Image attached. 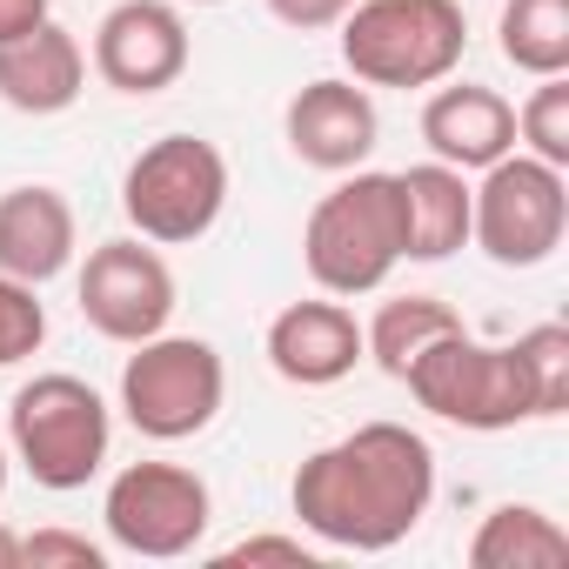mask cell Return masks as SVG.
I'll list each match as a JSON object with an SVG mask.
<instances>
[{"instance_id": "ffe728a7", "label": "cell", "mask_w": 569, "mask_h": 569, "mask_svg": "<svg viewBox=\"0 0 569 569\" xmlns=\"http://www.w3.org/2000/svg\"><path fill=\"white\" fill-rule=\"evenodd\" d=\"M496 48L529 81L569 74V0H502Z\"/></svg>"}, {"instance_id": "7a4b0ae2", "label": "cell", "mask_w": 569, "mask_h": 569, "mask_svg": "<svg viewBox=\"0 0 569 569\" xmlns=\"http://www.w3.org/2000/svg\"><path fill=\"white\" fill-rule=\"evenodd\" d=\"M396 261H409V221H402V188L396 174L376 168H349V181H336L302 228V268L316 274L322 296H376L396 274Z\"/></svg>"}, {"instance_id": "8fae6325", "label": "cell", "mask_w": 569, "mask_h": 569, "mask_svg": "<svg viewBox=\"0 0 569 569\" xmlns=\"http://www.w3.org/2000/svg\"><path fill=\"white\" fill-rule=\"evenodd\" d=\"M94 74L114 94H161L188 74V21L174 0H114L94 28Z\"/></svg>"}, {"instance_id": "3957f363", "label": "cell", "mask_w": 569, "mask_h": 569, "mask_svg": "<svg viewBox=\"0 0 569 569\" xmlns=\"http://www.w3.org/2000/svg\"><path fill=\"white\" fill-rule=\"evenodd\" d=\"M402 382L429 416H442L456 429H476V436L542 422V396H536V376H529L516 342H476L469 329H449L442 342H429L409 362Z\"/></svg>"}, {"instance_id": "30bf717a", "label": "cell", "mask_w": 569, "mask_h": 569, "mask_svg": "<svg viewBox=\"0 0 569 569\" xmlns=\"http://www.w3.org/2000/svg\"><path fill=\"white\" fill-rule=\"evenodd\" d=\"M81 316H88L94 336H108L121 349L161 336L168 316H174V268L141 234L101 241L88 254V268H81Z\"/></svg>"}, {"instance_id": "277c9868", "label": "cell", "mask_w": 569, "mask_h": 569, "mask_svg": "<svg viewBox=\"0 0 569 569\" xmlns=\"http://www.w3.org/2000/svg\"><path fill=\"white\" fill-rule=\"evenodd\" d=\"M342 61L362 88H436L462 68L469 21L456 0H356L336 21Z\"/></svg>"}, {"instance_id": "484cf974", "label": "cell", "mask_w": 569, "mask_h": 569, "mask_svg": "<svg viewBox=\"0 0 569 569\" xmlns=\"http://www.w3.org/2000/svg\"><path fill=\"white\" fill-rule=\"evenodd\" d=\"M349 8H356V0H268V14H274L281 28H296V34H322V28H336Z\"/></svg>"}, {"instance_id": "7c38bea8", "label": "cell", "mask_w": 569, "mask_h": 569, "mask_svg": "<svg viewBox=\"0 0 569 569\" xmlns=\"http://www.w3.org/2000/svg\"><path fill=\"white\" fill-rule=\"evenodd\" d=\"M281 128H289V148L302 168H322V174H349L376 154V101L362 81H309L289 114H281Z\"/></svg>"}, {"instance_id": "e0dca14e", "label": "cell", "mask_w": 569, "mask_h": 569, "mask_svg": "<svg viewBox=\"0 0 569 569\" xmlns=\"http://www.w3.org/2000/svg\"><path fill=\"white\" fill-rule=\"evenodd\" d=\"M402 188V221H409V261H449L469 248V174L449 161H416L396 174Z\"/></svg>"}, {"instance_id": "d6986e66", "label": "cell", "mask_w": 569, "mask_h": 569, "mask_svg": "<svg viewBox=\"0 0 569 569\" xmlns=\"http://www.w3.org/2000/svg\"><path fill=\"white\" fill-rule=\"evenodd\" d=\"M449 329H462V316H456L442 296H396V302H382L376 322L362 329V356H376V369L402 382L409 362H416L429 342H442Z\"/></svg>"}, {"instance_id": "2e32d148", "label": "cell", "mask_w": 569, "mask_h": 569, "mask_svg": "<svg viewBox=\"0 0 569 569\" xmlns=\"http://www.w3.org/2000/svg\"><path fill=\"white\" fill-rule=\"evenodd\" d=\"M88 88V54L61 21H41L21 41H0V101L14 114H68Z\"/></svg>"}, {"instance_id": "6da1fadb", "label": "cell", "mask_w": 569, "mask_h": 569, "mask_svg": "<svg viewBox=\"0 0 569 569\" xmlns=\"http://www.w3.org/2000/svg\"><path fill=\"white\" fill-rule=\"evenodd\" d=\"M289 502L316 542L382 556L422 529L436 502V449L409 422H362L296 469Z\"/></svg>"}, {"instance_id": "83f0119b", "label": "cell", "mask_w": 569, "mask_h": 569, "mask_svg": "<svg viewBox=\"0 0 569 569\" xmlns=\"http://www.w3.org/2000/svg\"><path fill=\"white\" fill-rule=\"evenodd\" d=\"M0 569H21V536L0 529Z\"/></svg>"}, {"instance_id": "f546056e", "label": "cell", "mask_w": 569, "mask_h": 569, "mask_svg": "<svg viewBox=\"0 0 569 569\" xmlns=\"http://www.w3.org/2000/svg\"><path fill=\"white\" fill-rule=\"evenodd\" d=\"M194 8H221V0H194Z\"/></svg>"}, {"instance_id": "52a82bcc", "label": "cell", "mask_w": 569, "mask_h": 569, "mask_svg": "<svg viewBox=\"0 0 569 569\" xmlns=\"http://www.w3.org/2000/svg\"><path fill=\"white\" fill-rule=\"evenodd\" d=\"M569 228V174L509 148L482 168V188H469V241L496 268H542L562 248Z\"/></svg>"}, {"instance_id": "44dd1931", "label": "cell", "mask_w": 569, "mask_h": 569, "mask_svg": "<svg viewBox=\"0 0 569 569\" xmlns=\"http://www.w3.org/2000/svg\"><path fill=\"white\" fill-rule=\"evenodd\" d=\"M516 148L569 174V81L562 74L536 81V94L516 108Z\"/></svg>"}, {"instance_id": "ac0fdd59", "label": "cell", "mask_w": 569, "mask_h": 569, "mask_svg": "<svg viewBox=\"0 0 569 569\" xmlns=\"http://www.w3.org/2000/svg\"><path fill=\"white\" fill-rule=\"evenodd\" d=\"M569 556V536L536 502H502L469 536V569H556Z\"/></svg>"}, {"instance_id": "5b68a950", "label": "cell", "mask_w": 569, "mask_h": 569, "mask_svg": "<svg viewBox=\"0 0 569 569\" xmlns=\"http://www.w3.org/2000/svg\"><path fill=\"white\" fill-rule=\"evenodd\" d=\"M8 442H14V462L41 489L74 496V489H88L101 476L114 422H108V402H101L94 382H81V376H34L8 402Z\"/></svg>"}, {"instance_id": "5bb4252c", "label": "cell", "mask_w": 569, "mask_h": 569, "mask_svg": "<svg viewBox=\"0 0 569 569\" xmlns=\"http://www.w3.org/2000/svg\"><path fill=\"white\" fill-rule=\"evenodd\" d=\"M68 261H74V208L61 188L21 181L0 194V274L41 289V281L68 274Z\"/></svg>"}, {"instance_id": "603a6c76", "label": "cell", "mask_w": 569, "mask_h": 569, "mask_svg": "<svg viewBox=\"0 0 569 569\" xmlns=\"http://www.w3.org/2000/svg\"><path fill=\"white\" fill-rule=\"evenodd\" d=\"M529 376H536V396H542V416H562L569 409V329L562 322H536L516 336Z\"/></svg>"}, {"instance_id": "7402d4cb", "label": "cell", "mask_w": 569, "mask_h": 569, "mask_svg": "<svg viewBox=\"0 0 569 569\" xmlns=\"http://www.w3.org/2000/svg\"><path fill=\"white\" fill-rule=\"evenodd\" d=\"M41 342H48V309H41V289H28V281H14V274H0V369L28 362Z\"/></svg>"}, {"instance_id": "4fadbf2b", "label": "cell", "mask_w": 569, "mask_h": 569, "mask_svg": "<svg viewBox=\"0 0 569 569\" xmlns=\"http://www.w3.org/2000/svg\"><path fill=\"white\" fill-rule=\"evenodd\" d=\"M362 362V322L342 302H289L268 322V369L296 389H336Z\"/></svg>"}, {"instance_id": "d4e9b609", "label": "cell", "mask_w": 569, "mask_h": 569, "mask_svg": "<svg viewBox=\"0 0 569 569\" xmlns=\"http://www.w3.org/2000/svg\"><path fill=\"white\" fill-rule=\"evenodd\" d=\"M214 562H221V569H254V562H289V569H309V562H316V549H309L302 536H241V542H228Z\"/></svg>"}, {"instance_id": "9c48e42d", "label": "cell", "mask_w": 569, "mask_h": 569, "mask_svg": "<svg viewBox=\"0 0 569 569\" xmlns=\"http://www.w3.org/2000/svg\"><path fill=\"white\" fill-rule=\"evenodd\" d=\"M101 522L121 556L174 562V556L201 549V536L214 522V496L181 462H128L101 496Z\"/></svg>"}, {"instance_id": "ba28073f", "label": "cell", "mask_w": 569, "mask_h": 569, "mask_svg": "<svg viewBox=\"0 0 569 569\" xmlns=\"http://www.w3.org/2000/svg\"><path fill=\"white\" fill-rule=\"evenodd\" d=\"M228 402V369L221 349L201 336H148L134 342L121 369V409L148 442H188L201 436Z\"/></svg>"}, {"instance_id": "8992f818", "label": "cell", "mask_w": 569, "mask_h": 569, "mask_svg": "<svg viewBox=\"0 0 569 569\" xmlns=\"http://www.w3.org/2000/svg\"><path fill=\"white\" fill-rule=\"evenodd\" d=\"M221 208H228V161L201 134H161L121 174V214L154 248L201 241L221 221Z\"/></svg>"}, {"instance_id": "f1b7e54d", "label": "cell", "mask_w": 569, "mask_h": 569, "mask_svg": "<svg viewBox=\"0 0 569 569\" xmlns=\"http://www.w3.org/2000/svg\"><path fill=\"white\" fill-rule=\"evenodd\" d=\"M0 496H8V449H0Z\"/></svg>"}, {"instance_id": "9a60e30c", "label": "cell", "mask_w": 569, "mask_h": 569, "mask_svg": "<svg viewBox=\"0 0 569 569\" xmlns=\"http://www.w3.org/2000/svg\"><path fill=\"white\" fill-rule=\"evenodd\" d=\"M422 141H429L436 161H449L462 174H482L489 161H502L516 148V108L496 88H476V81L442 88L436 81V94L422 108Z\"/></svg>"}, {"instance_id": "cb8c5ba5", "label": "cell", "mask_w": 569, "mask_h": 569, "mask_svg": "<svg viewBox=\"0 0 569 569\" xmlns=\"http://www.w3.org/2000/svg\"><path fill=\"white\" fill-rule=\"evenodd\" d=\"M21 562L28 569H54V562H68V569H108V549L88 542V536H74V529H34V536H21Z\"/></svg>"}, {"instance_id": "4316f807", "label": "cell", "mask_w": 569, "mask_h": 569, "mask_svg": "<svg viewBox=\"0 0 569 569\" xmlns=\"http://www.w3.org/2000/svg\"><path fill=\"white\" fill-rule=\"evenodd\" d=\"M48 8H54V0H0V41H21V34H34L41 21H54Z\"/></svg>"}]
</instances>
